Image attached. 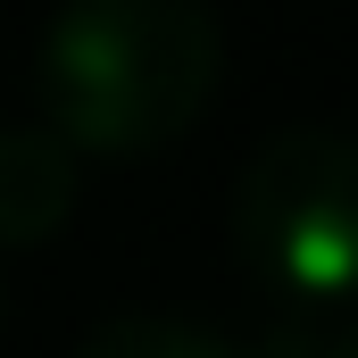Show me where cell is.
<instances>
[{
  "instance_id": "cell-1",
  "label": "cell",
  "mask_w": 358,
  "mask_h": 358,
  "mask_svg": "<svg viewBox=\"0 0 358 358\" xmlns=\"http://www.w3.org/2000/svg\"><path fill=\"white\" fill-rule=\"evenodd\" d=\"M217 17L192 0H84L42 25V125L76 150H159L217 92Z\"/></svg>"
},
{
  "instance_id": "cell-2",
  "label": "cell",
  "mask_w": 358,
  "mask_h": 358,
  "mask_svg": "<svg viewBox=\"0 0 358 358\" xmlns=\"http://www.w3.org/2000/svg\"><path fill=\"white\" fill-rule=\"evenodd\" d=\"M234 250L283 308L358 300V142L334 125H283L234 183Z\"/></svg>"
},
{
  "instance_id": "cell-3",
  "label": "cell",
  "mask_w": 358,
  "mask_h": 358,
  "mask_svg": "<svg viewBox=\"0 0 358 358\" xmlns=\"http://www.w3.org/2000/svg\"><path fill=\"white\" fill-rule=\"evenodd\" d=\"M76 208V142L59 125H8L0 134V234L34 250Z\"/></svg>"
},
{
  "instance_id": "cell-4",
  "label": "cell",
  "mask_w": 358,
  "mask_h": 358,
  "mask_svg": "<svg viewBox=\"0 0 358 358\" xmlns=\"http://www.w3.org/2000/svg\"><path fill=\"white\" fill-rule=\"evenodd\" d=\"M76 358H234L208 325H183V317H108L92 325Z\"/></svg>"
},
{
  "instance_id": "cell-5",
  "label": "cell",
  "mask_w": 358,
  "mask_h": 358,
  "mask_svg": "<svg viewBox=\"0 0 358 358\" xmlns=\"http://www.w3.org/2000/svg\"><path fill=\"white\" fill-rule=\"evenodd\" d=\"M259 358H358V300L350 308H283L259 334Z\"/></svg>"
}]
</instances>
